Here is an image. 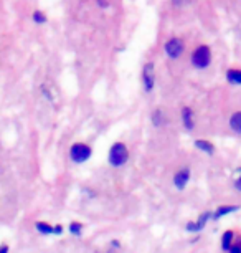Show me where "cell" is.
<instances>
[{"instance_id": "5bb4252c", "label": "cell", "mask_w": 241, "mask_h": 253, "mask_svg": "<svg viewBox=\"0 0 241 253\" xmlns=\"http://www.w3.org/2000/svg\"><path fill=\"white\" fill-rule=\"evenodd\" d=\"M231 238H233V232H226L223 235V248H225V250H228V248H230Z\"/></svg>"}, {"instance_id": "ba28073f", "label": "cell", "mask_w": 241, "mask_h": 253, "mask_svg": "<svg viewBox=\"0 0 241 253\" xmlns=\"http://www.w3.org/2000/svg\"><path fill=\"white\" fill-rule=\"evenodd\" d=\"M230 126L235 132L241 134V113H235L230 119Z\"/></svg>"}, {"instance_id": "2e32d148", "label": "cell", "mask_w": 241, "mask_h": 253, "mask_svg": "<svg viewBox=\"0 0 241 253\" xmlns=\"http://www.w3.org/2000/svg\"><path fill=\"white\" fill-rule=\"evenodd\" d=\"M81 225H79V223H71V225H69V232L71 233H74V235H79V233H81Z\"/></svg>"}, {"instance_id": "e0dca14e", "label": "cell", "mask_w": 241, "mask_h": 253, "mask_svg": "<svg viewBox=\"0 0 241 253\" xmlns=\"http://www.w3.org/2000/svg\"><path fill=\"white\" fill-rule=\"evenodd\" d=\"M235 185H236V189L241 190V169H238L235 172Z\"/></svg>"}, {"instance_id": "d6986e66", "label": "cell", "mask_w": 241, "mask_h": 253, "mask_svg": "<svg viewBox=\"0 0 241 253\" xmlns=\"http://www.w3.org/2000/svg\"><path fill=\"white\" fill-rule=\"evenodd\" d=\"M8 252V247H0V253H5Z\"/></svg>"}, {"instance_id": "ffe728a7", "label": "cell", "mask_w": 241, "mask_h": 253, "mask_svg": "<svg viewBox=\"0 0 241 253\" xmlns=\"http://www.w3.org/2000/svg\"><path fill=\"white\" fill-rule=\"evenodd\" d=\"M173 3H175V5H180V3H182V0H173Z\"/></svg>"}, {"instance_id": "6da1fadb", "label": "cell", "mask_w": 241, "mask_h": 253, "mask_svg": "<svg viewBox=\"0 0 241 253\" xmlns=\"http://www.w3.org/2000/svg\"><path fill=\"white\" fill-rule=\"evenodd\" d=\"M127 157H129V152H127V147L122 144V142H117V144H114L111 147V151H109L111 166H114V167L124 166Z\"/></svg>"}, {"instance_id": "3957f363", "label": "cell", "mask_w": 241, "mask_h": 253, "mask_svg": "<svg viewBox=\"0 0 241 253\" xmlns=\"http://www.w3.org/2000/svg\"><path fill=\"white\" fill-rule=\"evenodd\" d=\"M69 156L74 162H84L89 159L91 156V149L86 146V144H74L69 151Z\"/></svg>"}, {"instance_id": "8992f818", "label": "cell", "mask_w": 241, "mask_h": 253, "mask_svg": "<svg viewBox=\"0 0 241 253\" xmlns=\"http://www.w3.org/2000/svg\"><path fill=\"white\" fill-rule=\"evenodd\" d=\"M188 179H190V172H188V170H180V172H177L173 175V185H175L178 190H182L187 185Z\"/></svg>"}, {"instance_id": "4fadbf2b", "label": "cell", "mask_w": 241, "mask_h": 253, "mask_svg": "<svg viewBox=\"0 0 241 253\" xmlns=\"http://www.w3.org/2000/svg\"><path fill=\"white\" fill-rule=\"evenodd\" d=\"M235 210H238V207H220L218 212L215 213V218H220L221 215H226V213L235 212Z\"/></svg>"}, {"instance_id": "7c38bea8", "label": "cell", "mask_w": 241, "mask_h": 253, "mask_svg": "<svg viewBox=\"0 0 241 253\" xmlns=\"http://www.w3.org/2000/svg\"><path fill=\"white\" fill-rule=\"evenodd\" d=\"M152 121H154L155 126H160V124H164V113L160 111V109H155V111H154Z\"/></svg>"}, {"instance_id": "5b68a950", "label": "cell", "mask_w": 241, "mask_h": 253, "mask_svg": "<svg viewBox=\"0 0 241 253\" xmlns=\"http://www.w3.org/2000/svg\"><path fill=\"white\" fill-rule=\"evenodd\" d=\"M144 88L145 91H152L154 88V65L147 63L144 66Z\"/></svg>"}, {"instance_id": "277c9868", "label": "cell", "mask_w": 241, "mask_h": 253, "mask_svg": "<svg viewBox=\"0 0 241 253\" xmlns=\"http://www.w3.org/2000/svg\"><path fill=\"white\" fill-rule=\"evenodd\" d=\"M183 50V43L182 40H178V38H170L167 42V45H165V51H167V55L170 58H178Z\"/></svg>"}, {"instance_id": "30bf717a", "label": "cell", "mask_w": 241, "mask_h": 253, "mask_svg": "<svg viewBox=\"0 0 241 253\" xmlns=\"http://www.w3.org/2000/svg\"><path fill=\"white\" fill-rule=\"evenodd\" d=\"M208 217H210V213H205V215L202 217V220H198L197 223H188L187 228L188 230H202L203 225H205V222L208 220Z\"/></svg>"}, {"instance_id": "7a4b0ae2", "label": "cell", "mask_w": 241, "mask_h": 253, "mask_svg": "<svg viewBox=\"0 0 241 253\" xmlns=\"http://www.w3.org/2000/svg\"><path fill=\"white\" fill-rule=\"evenodd\" d=\"M211 61V53H210V48L208 46H198L195 50V53L192 56V63L197 66V68H207Z\"/></svg>"}, {"instance_id": "52a82bcc", "label": "cell", "mask_w": 241, "mask_h": 253, "mask_svg": "<svg viewBox=\"0 0 241 253\" xmlns=\"http://www.w3.org/2000/svg\"><path fill=\"white\" fill-rule=\"evenodd\" d=\"M182 119H183V126H185V129L192 131L193 129V111L190 108H183Z\"/></svg>"}, {"instance_id": "8fae6325", "label": "cell", "mask_w": 241, "mask_h": 253, "mask_svg": "<svg viewBox=\"0 0 241 253\" xmlns=\"http://www.w3.org/2000/svg\"><path fill=\"white\" fill-rule=\"evenodd\" d=\"M195 146L198 147V149L208 152V154H213V151H215V147L211 146L210 142H207V141H195Z\"/></svg>"}, {"instance_id": "9c48e42d", "label": "cell", "mask_w": 241, "mask_h": 253, "mask_svg": "<svg viewBox=\"0 0 241 253\" xmlns=\"http://www.w3.org/2000/svg\"><path fill=\"white\" fill-rule=\"evenodd\" d=\"M230 83L233 84H241V70H230L228 75H226Z\"/></svg>"}, {"instance_id": "ac0fdd59", "label": "cell", "mask_w": 241, "mask_h": 253, "mask_svg": "<svg viewBox=\"0 0 241 253\" xmlns=\"http://www.w3.org/2000/svg\"><path fill=\"white\" fill-rule=\"evenodd\" d=\"M46 20V18H45V15H43V13H40V12H35V22H45Z\"/></svg>"}, {"instance_id": "9a60e30c", "label": "cell", "mask_w": 241, "mask_h": 253, "mask_svg": "<svg viewBox=\"0 0 241 253\" xmlns=\"http://www.w3.org/2000/svg\"><path fill=\"white\" fill-rule=\"evenodd\" d=\"M36 228H38V232L41 233H53V227L46 225V223H36Z\"/></svg>"}]
</instances>
